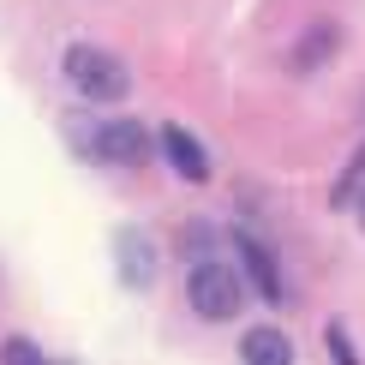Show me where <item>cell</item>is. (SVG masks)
Listing matches in <instances>:
<instances>
[{
  "instance_id": "6da1fadb",
  "label": "cell",
  "mask_w": 365,
  "mask_h": 365,
  "mask_svg": "<svg viewBox=\"0 0 365 365\" xmlns=\"http://www.w3.org/2000/svg\"><path fill=\"white\" fill-rule=\"evenodd\" d=\"M186 299H192V312L204 317V324H227V317H240V306H246V282H240L234 264L210 257V264H192Z\"/></svg>"
},
{
  "instance_id": "7a4b0ae2",
  "label": "cell",
  "mask_w": 365,
  "mask_h": 365,
  "mask_svg": "<svg viewBox=\"0 0 365 365\" xmlns=\"http://www.w3.org/2000/svg\"><path fill=\"white\" fill-rule=\"evenodd\" d=\"M66 78L90 102H120L132 90V72L120 66V54L96 48V42H72V48H66Z\"/></svg>"
},
{
  "instance_id": "9c48e42d",
  "label": "cell",
  "mask_w": 365,
  "mask_h": 365,
  "mask_svg": "<svg viewBox=\"0 0 365 365\" xmlns=\"http://www.w3.org/2000/svg\"><path fill=\"white\" fill-rule=\"evenodd\" d=\"M359 192H365V144L354 150V162L341 168L336 192H329V204H336V210H354V204H359Z\"/></svg>"
},
{
  "instance_id": "3957f363",
  "label": "cell",
  "mask_w": 365,
  "mask_h": 365,
  "mask_svg": "<svg viewBox=\"0 0 365 365\" xmlns=\"http://www.w3.org/2000/svg\"><path fill=\"white\" fill-rule=\"evenodd\" d=\"M96 162L144 168L150 162V132L138 126V120H108V126H96Z\"/></svg>"
},
{
  "instance_id": "ba28073f",
  "label": "cell",
  "mask_w": 365,
  "mask_h": 365,
  "mask_svg": "<svg viewBox=\"0 0 365 365\" xmlns=\"http://www.w3.org/2000/svg\"><path fill=\"white\" fill-rule=\"evenodd\" d=\"M240 257H246V276H252V287L264 299H282V276H276V264H269V252L257 246V240H240Z\"/></svg>"
},
{
  "instance_id": "277c9868",
  "label": "cell",
  "mask_w": 365,
  "mask_h": 365,
  "mask_svg": "<svg viewBox=\"0 0 365 365\" xmlns=\"http://www.w3.org/2000/svg\"><path fill=\"white\" fill-rule=\"evenodd\" d=\"M114 257H120V282L126 287H150L156 282V240H150L144 227H120Z\"/></svg>"
},
{
  "instance_id": "7c38bea8",
  "label": "cell",
  "mask_w": 365,
  "mask_h": 365,
  "mask_svg": "<svg viewBox=\"0 0 365 365\" xmlns=\"http://www.w3.org/2000/svg\"><path fill=\"white\" fill-rule=\"evenodd\" d=\"M354 216H359V227H365V192H359V204H354Z\"/></svg>"
},
{
  "instance_id": "30bf717a",
  "label": "cell",
  "mask_w": 365,
  "mask_h": 365,
  "mask_svg": "<svg viewBox=\"0 0 365 365\" xmlns=\"http://www.w3.org/2000/svg\"><path fill=\"white\" fill-rule=\"evenodd\" d=\"M0 365H48V359H42V347H36V341L6 336V341H0Z\"/></svg>"
},
{
  "instance_id": "5b68a950",
  "label": "cell",
  "mask_w": 365,
  "mask_h": 365,
  "mask_svg": "<svg viewBox=\"0 0 365 365\" xmlns=\"http://www.w3.org/2000/svg\"><path fill=\"white\" fill-rule=\"evenodd\" d=\"M156 144H162V156H168V168L180 180H192V186H204V180H210V156H204V144H197L186 126H162Z\"/></svg>"
},
{
  "instance_id": "8fae6325",
  "label": "cell",
  "mask_w": 365,
  "mask_h": 365,
  "mask_svg": "<svg viewBox=\"0 0 365 365\" xmlns=\"http://www.w3.org/2000/svg\"><path fill=\"white\" fill-rule=\"evenodd\" d=\"M329 347H336V365H359V354L347 347V329L341 324H329Z\"/></svg>"
},
{
  "instance_id": "52a82bcc",
  "label": "cell",
  "mask_w": 365,
  "mask_h": 365,
  "mask_svg": "<svg viewBox=\"0 0 365 365\" xmlns=\"http://www.w3.org/2000/svg\"><path fill=\"white\" fill-rule=\"evenodd\" d=\"M240 359L246 365H294V341H287L276 324H257V329H246V341H240Z\"/></svg>"
},
{
  "instance_id": "8992f818",
  "label": "cell",
  "mask_w": 365,
  "mask_h": 365,
  "mask_svg": "<svg viewBox=\"0 0 365 365\" xmlns=\"http://www.w3.org/2000/svg\"><path fill=\"white\" fill-rule=\"evenodd\" d=\"M341 48V24L336 19H312V30L294 42V72H324Z\"/></svg>"
}]
</instances>
